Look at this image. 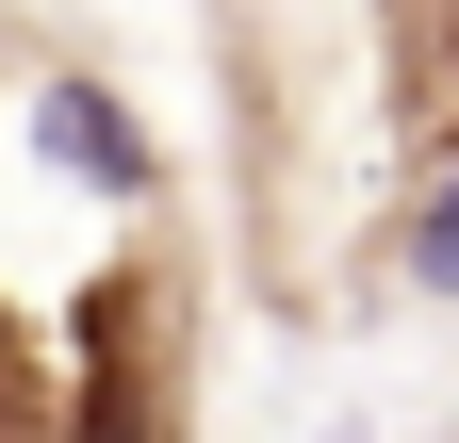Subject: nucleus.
Returning a JSON list of instances; mask_svg holds the SVG:
<instances>
[{
  "instance_id": "f257e3e1",
  "label": "nucleus",
  "mask_w": 459,
  "mask_h": 443,
  "mask_svg": "<svg viewBox=\"0 0 459 443\" xmlns=\"http://www.w3.org/2000/svg\"><path fill=\"white\" fill-rule=\"evenodd\" d=\"M33 148L66 164L82 197H148V181H164V148L132 132V99H115L99 66H49V83H33Z\"/></svg>"
},
{
  "instance_id": "f03ea898",
  "label": "nucleus",
  "mask_w": 459,
  "mask_h": 443,
  "mask_svg": "<svg viewBox=\"0 0 459 443\" xmlns=\"http://www.w3.org/2000/svg\"><path fill=\"white\" fill-rule=\"evenodd\" d=\"M394 280H411V296H459V164H427L411 230H394Z\"/></svg>"
}]
</instances>
